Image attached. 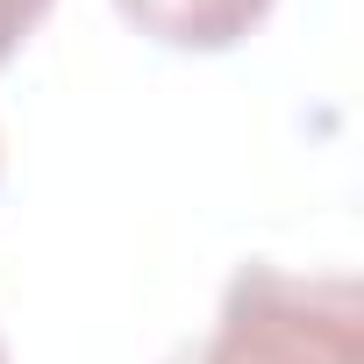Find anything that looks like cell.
<instances>
[{
	"label": "cell",
	"mask_w": 364,
	"mask_h": 364,
	"mask_svg": "<svg viewBox=\"0 0 364 364\" xmlns=\"http://www.w3.org/2000/svg\"><path fill=\"white\" fill-rule=\"evenodd\" d=\"M164 364H364V293L350 272L236 264L215 328L178 343Z\"/></svg>",
	"instance_id": "cell-1"
},
{
	"label": "cell",
	"mask_w": 364,
	"mask_h": 364,
	"mask_svg": "<svg viewBox=\"0 0 364 364\" xmlns=\"http://www.w3.org/2000/svg\"><path fill=\"white\" fill-rule=\"evenodd\" d=\"M279 0H114V15L164 43V50H193V58H215V50H236Z\"/></svg>",
	"instance_id": "cell-2"
},
{
	"label": "cell",
	"mask_w": 364,
	"mask_h": 364,
	"mask_svg": "<svg viewBox=\"0 0 364 364\" xmlns=\"http://www.w3.org/2000/svg\"><path fill=\"white\" fill-rule=\"evenodd\" d=\"M50 8H58V0H0V65L36 36V22H43Z\"/></svg>",
	"instance_id": "cell-3"
},
{
	"label": "cell",
	"mask_w": 364,
	"mask_h": 364,
	"mask_svg": "<svg viewBox=\"0 0 364 364\" xmlns=\"http://www.w3.org/2000/svg\"><path fill=\"white\" fill-rule=\"evenodd\" d=\"M0 364H8V343H0Z\"/></svg>",
	"instance_id": "cell-4"
}]
</instances>
